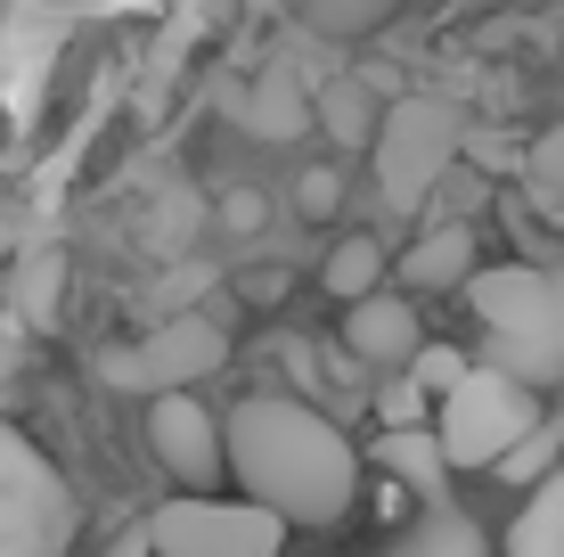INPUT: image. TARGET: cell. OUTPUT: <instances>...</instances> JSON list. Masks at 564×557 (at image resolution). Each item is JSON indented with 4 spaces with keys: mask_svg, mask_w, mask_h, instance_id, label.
Listing matches in <instances>:
<instances>
[{
    "mask_svg": "<svg viewBox=\"0 0 564 557\" xmlns=\"http://www.w3.org/2000/svg\"><path fill=\"white\" fill-rule=\"evenodd\" d=\"M74 549V484L50 468L33 435L0 418V557H66Z\"/></svg>",
    "mask_w": 564,
    "mask_h": 557,
    "instance_id": "cell-3",
    "label": "cell"
},
{
    "mask_svg": "<svg viewBox=\"0 0 564 557\" xmlns=\"http://www.w3.org/2000/svg\"><path fill=\"white\" fill-rule=\"evenodd\" d=\"M295 197H303V214H311V222H327V214L344 205V172H336V164H311Z\"/></svg>",
    "mask_w": 564,
    "mask_h": 557,
    "instance_id": "cell-21",
    "label": "cell"
},
{
    "mask_svg": "<svg viewBox=\"0 0 564 557\" xmlns=\"http://www.w3.org/2000/svg\"><path fill=\"white\" fill-rule=\"evenodd\" d=\"M9 377H17V336L0 329V401H9Z\"/></svg>",
    "mask_w": 564,
    "mask_h": 557,
    "instance_id": "cell-28",
    "label": "cell"
},
{
    "mask_svg": "<svg viewBox=\"0 0 564 557\" xmlns=\"http://www.w3.org/2000/svg\"><path fill=\"white\" fill-rule=\"evenodd\" d=\"M17 238V205H0V246H9Z\"/></svg>",
    "mask_w": 564,
    "mask_h": 557,
    "instance_id": "cell-29",
    "label": "cell"
},
{
    "mask_svg": "<svg viewBox=\"0 0 564 557\" xmlns=\"http://www.w3.org/2000/svg\"><path fill=\"white\" fill-rule=\"evenodd\" d=\"M0 42H9V0H0Z\"/></svg>",
    "mask_w": 564,
    "mask_h": 557,
    "instance_id": "cell-30",
    "label": "cell"
},
{
    "mask_svg": "<svg viewBox=\"0 0 564 557\" xmlns=\"http://www.w3.org/2000/svg\"><path fill=\"white\" fill-rule=\"evenodd\" d=\"M377 418H384V427H425V394H417L410 377L393 369V386L377 394Z\"/></svg>",
    "mask_w": 564,
    "mask_h": 557,
    "instance_id": "cell-22",
    "label": "cell"
},
{
    "mask_svg": "<svg viewBox=\"0 0 564 557\" xmlns=\"http://www.w3.org/2000/svg\"><path fill=\"white\" fill-rule=\"evenodd\" d=\"M458 369H466V353H451V344H417L401 377H410L417 394H451V386H458Z\"/></svg>",
    "mask_w": 564,
    "mask_h": 557,
    "instance_id": "cell-19",
    "label": "cell"
},
{
    "mask_svg": "<svg viewBox=\"0 0 564 557\" xmlns=\"http://www.w3.org/2000/svg\"><path fill=\"white\" fill-rule=\"evenodd\" d=\"M523 172H532L540 197H564V131H540L532 157H523Z\"/></svg>",
    "mask_w": 564,
    "mask_h": 557,
    "instance_id": "cell-20",
    "label": "cell"
},
{
    "mask_svg": "<svg viewBox=\"0 0 564 557\" xmlns=\"http://www.w3.org/2000/svg\"><path fill=\"white\" fill-rule=\"evenodd\" d=\"M229 107H238V124L254 131V140H303V124H311V99H303V83H295L286 66L254 74Z\"/></svg>",
    "mask_w": 564,
    "mask_h": 557,
    "instance_id": "cell-11",
    "label": "cell"
},
{
    "mask_svg": "<svg viewBox=\"0 0 564 557\" xmlns=\"http://www.w3.org/2000/svg\"><path fill=\"white\" fill-rule=\"evenodd\" d=\"M377 279H384V246H377V238H344L336 255H327V296L352 303V296H368Z\"/></svg>",
    "mask_w": 564,
    "mask_h": 557,
    "instance_id": "cell-18",
    "label": "cell"
},
{
    "mask_svg": "<svg viewBox=\"0 0 564 557\" xmlns=\"http://www.w3.org/2000/svg\"><path fill=\"white\" fill-rule=\"evenodd\" d=\"M286 9H295L319 42H368V33H377L401 0H286Z\"/></svg>",
    "mask_w": 564,
    "mask_h": 557,
    "instance_id": "cell-16",
    "label": "cell"
},
{
    "mask_svg": "<svg viewBox=\"0 0 564 557\" xmlns=\"http://www.w3.org/2000/svg\"><path fill=\"white\" fill-rule=\"evenodd\" d=\"M466 303L491 329V361L516 386H564V255L549 263H499V271H466Z\"/></svg>",
    "mask_w": 564,
    "mask_h": 557,
    "instance_id": "cell-2",
    "label": "cell"
},
{
    "mask_svg": "<svg viewBox=\"0 0 564 557\" xmlns=\"http://www.w3.org/2000/svg\"><path fill=\"white\" fill-rule=\"evenodd\" d=\"M57 287H66V255H57V246H25V255L9 263V312L25 320V329H50Z\"/></svg>",
    "mask_w": 564,
    "mask_h": 557,
    "instance_id": "cell-15",
    "label": "cell"
},
{
    "mask_svg": "<svg viewBox=\"0 0 564 557\" xmlns=\"http://www.w3.org/2000/svg\"><path fill=\"white\" fill-rule=\"evenodd\" d=\"M475 271V222H442L434 238H417L410 255H401V287L410 296H442V287H458Z\"/></svg>",
    "mask_w": 564,
    "mask_h": 557,
    "instance_id": "cell-12",
    "label": "cell"
},
{
    "mask_svg": "<svg viewBox=\"0 0 564 557\" xmlns=\"http://www.w3.org/2000/svg\"><path fill=\"white\" fill-rule=\"evenodd\" d=\"M508 557H564V468H540L532 501L508 525Z\"/></svg>",
    "mask_w": 564,
    "mask_h": 557,
    "instance_id": "cell-13",
    "label": "cell"
},
{
    "mask_svg": "<svg viewBox=\"0 0 564 557\" xmlns=\"http://www.w3.org/2000/svg\"><path fill=\"white\" fill-rule=\"evenodd\" d=\"M221 475H238V492L279 525H336L352 508L360 459L327 410L262 386L221 418Z\"/></svg>",
    "mask_w": 564,
    "mask_h": 557,
    "instance_id": "cell-1",
    "label": "cell"
},
{
    "mask_svg": "<svg viewBox=\"0 0 564 557\" xmlns=\"http://www.w3.org/2000/svg\"><path fill=\"white\" fill-rule=\"evenodd\" d=\"M532 427H540L532 386H516L508 369H458V386L442 394L434 443H442V468H499V451L523 443Z\"/></svg>",
    "mask_w": 564,
    "mask_h": 557,
    "instance_id": "cell-5",
    "label": "cell"
},
{
    "mask_svg": "<svg viewBox=\"0 0 564 557\" xmlns=\"http://www.w3.org/2000/svg\"><path fill=\"white\" fill-rule=\"evenodd\" d=\"M148 443L164 459V475H181L188 492H213V475H221V418L205 401H188V386L148 394Z\"/></svg>",
    "mask_w": 564,
    "mask_h": 557,
    "instance_id": "cell-8",
    "label": "cell"
},
{
    "mask_svg": "<svg viewBox=\"0 0 564 557\" xmlns=\"http://www.w3.org/2000/svg\"><path fill=\"white\" fill-rule=\"evenodd\" d=\"M377 468H393L401 484H417V492H442V443H434V427H384V443H377Z\"/></svg>",
    "mask_w": 564,
    "mask_h": 557,
    "instance_id": "cell-17",
    "label": "cell"
},
{
    "mask_svg": "<svg viewBox=\"0 0 564 557\" xmlns=\"http://www.w3.org/2000/svg\"><path fill=\"white\" fill-rule=\"evenodd\" d=\"M197 214H205V205L188 197V189H172V197H164V222H155V246H181L188 229H197Z\"/></svg>",
    "mask_w": 564,
    "mask_h": 557,
    "instance_id": "cell-23",
    "label": "cell"
},
{
    "mask_svg": "<svg viewBox=\"0 0 564 557\" xmlns=\"http://www.w3.org/2000/svg\"><path fill=\"white\" fill-rule=\"evenodd\" d=\"M368 557H491V542H482V525L466 508H451V501L425 492V508L393 533V542H377Z\"/></svg>",
    "mask_w": 564,
    "mask_h": 557,
    "instance_id": "cell-10",
    "label": "cell"
},
{
    "mask_svg": "<svg viewBox=\"0 0 564 557\" xmlns=\"http://www.w3.org/2000/svg\"><path fill=\"white\" fill-rule=\"evenodd\" d=\"M286 525L254 501H213V492H181L148 516V557H279Z\"/></svg>",
    "mask_w": 564,
    "mask_h": 557,
    "instance_id": "cell-7",
    "label": "cell"
},
{
    "mask_svg": "<svg viewBox=\"0 0 564 557\" xmlns=\"http://www.w3.org/2000/svg\"><path fill=\"white\" fill-rule=\"evenodd\" d=\"M33 9H57V17H107L115 0H33Z\"/></svg>",
    "mask_w": 564,
    "mask_h": 557,
    "instance_id": "cell-26",
    "label": "cell"
},
{
    "mask_svg": "<svg viewBox=\"0 0 564 557\" xmlns=\"http://www.w3.org/2000/svg\"><path fill=\"white\" fill-rule=\"evenodd\" d=\"M425 344L410 296H384V287H368V296H352V312H344V353L360 361V369H410V353Z\"/></svg>",
    "mask_w": 564,
    "mask_h": 557,
    "instance_id": "cell-9",
    "label": "cell"
},
{
    "mask_svg": "<svg viewBox=\"0 0 564 557\" xmlns=\"http://www.w3.org/2000/svg\"><path fill=\"white\" fill-rule=\"evenodd\" d=\"M466 140H475V157H482V164H508V157H516L508 131H466Z\"/></svg>",
    "mask_w": 564,
    "mask_h": 557,
    "instance_id": "cell-25",
    "label": "cell"
},
{
    "mask_svg": "<svg viewBox=\"0 0 564 557\" xmlns=\"http://www.w3.org/2000/svg\"><path fill=\"white\" fill-rule=\"evenodd\" d=\"M221 222H229V229H262V197H254V189H229V197H221Z\"/></svg>",
    "mask_w": 564,
    "mask_h": 557,
    "instance_id": "cell-24",
    "label": "cell"
},
{
    "mask_svg": "<svg viewBox=\"0 0 564 557\" xmlns=\"http://www.w3.org/2000/svg\"><path fill=\"white\" fill-rule=\"evenodd\" d=\"M311 124L336 140V157H344V148H368V131H377V99H368L360 74H327L319 99H311Z\"/></svg>",
    "mask_w": 564,
    "mask_h": 557,
    "instance_id": "cell-14",
    "label": "cell"
},
{
    "mask_svg": "<svg viewBox=\"0 0 564 557\" xmlns=\"http://www.w3.org/2000/svg\"><path fill=\"white\" fill-rule=\"evenodd\" d=\"M229 361V329L205 312H172L164 329H148L140 344H115L99 361V377L115 394H181V386H205L213 369Z\"/></svg>",
    "mask_w": 564,
    "mask_h": 557,
    "instance_id": "cell-6",
    "label": "cell"
},
{
    "mask_svg": "<svg viewBox=\"0 0 564 557\" xmlns=\"http://www.w3.org/2000/svg\"><path fill=\"white\" fill-rule=\"evenodd\" d=\"M107 557H148V525H131V533H115Z\"/></svg>",
    "mask_w": 564,
    "mask_h": 557,
    "instance_id": "cell-27",
    "label": "cell"
},
{
    "mask_svg": "<svg viewBox=\"0 0 564 557\" xmlns=\"http://www.w3.org/2000/svg\"><path fill=\"white\" fill-rule=\"evenodd\" d=\"M458 140H466V124L442 99H393V107H377V131H368V148H377V197L393 205V214L425 205L442 181H451Z\"/></svg>",
    "mask_w": 564,
    "mask_h": 557,
    "instance_id": "cell-4",
    "label": "cell"
}]
</instances>
